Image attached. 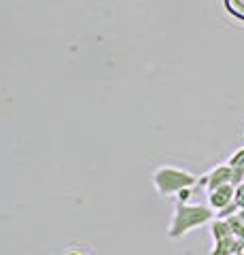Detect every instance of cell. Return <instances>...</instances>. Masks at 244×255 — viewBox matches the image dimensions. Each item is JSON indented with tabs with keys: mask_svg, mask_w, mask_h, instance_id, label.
Returning <instances> with one entry per match:
<instances>
[{
	"mask_svg": "<svg viewBox=\"0 0 244 255\" xmlns=\"http://www.w3.org/2000/svg\"><path fill=\"white\" fill-rule=\"evenodd\" d=\"M210 209L206 206H195V204H187V202H176V211H174V219L170 226V236H180L189 232L191 228L200 226V223L210 219Z\"/></svg>",
	"mask_w": 244,
	"mask_h": 255,
	"instance_id": "1",
	"label": "cell"
},
{
	"mask_svg": "<svg viewBox=\"0 0 244 255\" xmlns=\"http://www.w3.org/2000/svg\"><path fill=\"white\" fill-rule=\"evenodd\" d=\"M153 181H155V187L162 196H170V194H178V191L195 185L198 179H195L193 174L176 170V168H160L155 172Z\"/></svg>",
	"mask_w": 244,
	"mask_h": 255,
	"instance_id": "2",
	"label": "cell"
},
{
	"mask_svg": "<svg viewBox=\"0 0 244 255\" xmlns=\"http://www.w3.org/2000/svg\"><path fill=\"white\" fill-rule=\"evenodd\" d=\"M208 200H210V206L217 211H223L225 206H230L234 202V187L232 183H225V185H219L215 189L208 191Z\"/></svg>",
	"mask_w": 244,
	"mask_h": 255,
	"instance_id": "3",
	"label": "cell"
},
{
	"mask_svg": "<svg viewBox=\"0 0 244 255\" xmlns=\"http://www.w3.org/2000/svg\"><path fill=\"white\" fill-rule=\"evenodd\" d=\"M223 4H225L227 13L244 21V0H223Z\"/></svg>",
	"mask_w": 244,
	"mask_h": 255,
	"instance_id": "4",
	"label": "cell"
},
{
	"mask_svg": "<svg viewBox=\"0 0 244 255\" xmlns=\"http://www.w3.org/2000/svg\"><path fill=\"white\" fill-rule=\"evenodd\" d=\"M73 255H75V253H73Z\"/></svg>",
	"mask_w": 244,
	"mask_h": 255,
	"instance_id": "5",
	"label": "cell"
}]
</instances>
